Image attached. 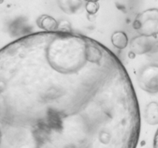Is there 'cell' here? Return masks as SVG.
Here are the masks:
<instances>
[{"instance_id":"cell-2","label":"cell","mask_w":158,"mask_h":148,"mask_svg":"<svg viewBox=\"0 0 158 148\" xmlns=\"http://www.w3.org/2000/svg\"><path fill=\"white\" fill-rule=\"evenodd\" d=\"M134 29L140 35L153 37L158 35V9H149L136 16Z\"/></svg>"},{"instance_id":"cell-5","label":"cell","mask_w":158,"mask_h":148,"mask_svg":"<svg viewBox=\"0 0 158 148\" xmlns=\"http://www.w3.org/2000/svg\"><path fill=\"white\" fill-rule=\"evenodd\" d=\"M144 119L148 124H158V103L151 102L146 106L144 111Z\"/></svg>"},{"instance_id":"cell-4","label":"cell","mask_w":158,"mask_h":148,"mask_svg":"<svg viewBox=\"0 0 158 148\" xmlns=\"http://www.w3.org/2000/svg\"><path fill=\"white\" fill-rule=\"evenodd\" d=\"M153 44L148 37L140 35L132 40L131 43V49L134 54L143 55L152 49Z\"/></svg>"},{"instance_id":"cell-1","label":"cell","mask_w":158,"mask_h":148,"mask_svg":"<svg viewBox=\"0 0 158 148\" xmlns=\"http://www.w3.org/2000/svg\"><path fill=\"white\" fill-rule=\"evenodd\" d=\"M141 120L123 65L69 31L0 49V148H137Z\"/></svg>"},{"instance_id":"cell-10","label":"cell","mask_w":158,"mask_h":148,"mask_svg":"<svg viewBox=\"0 0 158 148\" xmlns=\"http://www.w3.org/2000/svg\"><path fill=\"white\" fill-rule=\"evenodd\" d=\"M153 147L154 148H158V129L156 132L155 136L154 138V143H153Z\"/></svg>"},{"instance_id":"cell-6","label":"cell","mask_w":158,"mask_h":148,"mask_svg":"<svg viewBox=\"0 0 158 148\" xmlns=\"http://www.w3.org/2000/svg\"><path fill=\"white\" fill-rule=\"evenodd\" d=\"M39 27L46 32H54L58 30L59 24L55 18L49 15H42L37 21Z\"/></svg>"},{"instance_id":"cell-3","label":"cell","mask_w":158,"mask_h":148,"mask_svg":"<svg viewBox=\"0 0 158 148\" xmlns=\"http://www.w3.org/2000/svg\"><path fill=\"white\" fill-rule=\"evenodd\" d=\"M140 87L148 93L158 92V65H148L140 70L138 76Z\"/></svg>"},{"instance_id":"cell-11","label":"cell","mask_w":158,"mask_h":148,"mask_svg":"<svg viewBox=\"0 0 158 148\" xmlns=\"http://www.w3.org/2000/svg\"><path fill=\"white\" fill-rule=\"evenodd\" d=\"M85 1H86L88 2H98L99 0H85Z\"/></svg>"},{"instance_id":"cell-7","label":"cell","mask_w":158,"mask_h":148,"mask_svg":"<svg viewBox=\"0 0 158 148\" xmlns=\"http://www.w3.org/2000/svg\"><path fill=\"white\" fill-rule=\"evenodd\" d=\"M60 9L66 14L76 13L82 6V0H58Z\"/></svg>"},{"instance_id":"cell-9","label":"cell","mask_w":158,"mask_h":148,"mask_svg":"<svg viewBox=\"0 0 158 148\" xmlns=\"http://www.w3.org/2000/svg\"><path fill=\"white\" fill-rule=\"evenodd\" d=\"M99 4L97 2H88L86 5V10L89 14L94 15L96 14L99 10Z\"/></svg>"},{"instance_id":"cell-8","label":"cell","mask_w":158,"mask_h":148,"mask_svg":"<svg viewBox=\"0 0 158 148\" xmlns=\"http://www.w3.org/2000/svg\"><path fill=\"white\" fill-rule=\"evenodd\" d=\"M111 42L114 47L119 49H123L128 46L129 40L127 34L122 31H117L111 36Z\"/></svg>"}]
</instances>
